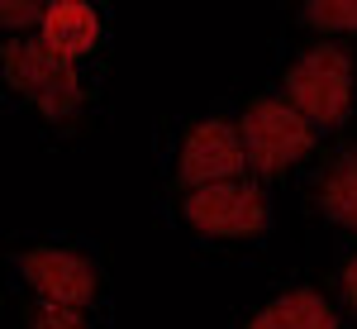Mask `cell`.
I'll return each mask as SVG.
<instances>
[{
	"mask_svg": "<svg viewBox=\"0 0 357 329\" xmlns=\"http://www.w3.org/2000/svg\"><path fill=\"white\" fill-rule=\"evenodd\" d=\"M238 138H243L248 167L262 172V177H272V172L291 167L296 158H305L314 148V124L296 105H286V101H257L243 115Z\"/></svg>",
	"mask_w": 357,
	"mask_h": 329,
	"instance_id": "1",
	"label": "cell"
},
{
	"mask_svg": "<svg viewBox=\"0 0 357 329\" xmlns=\"http://www.w3.org/2000/svg\"><path fill=\"white\" fill-rule=\"evenodd\" d=\"M5 77H10V86H15L20 96H29L33 105L43 110V115H53V119L72 115L77 101H82L77 72H72L48 43H24V38L10 43V48H5Z\"/></svg>",
	"mask_w": 357,
	"mask_h": 329,
	"instance_id": "2",
	"label": "cell"
},
{
	"mask_svg": "<svg viewBox=\"0 0 357 329\" xmlns=\"http://www.w3.org/2000/svg\"><path fill=\"white\" fill-rule=\"evenodd\" d=\"M348 86H353V57L343 48H314L286 77V91L310 124H343Z\"/></svg>",
	"mask_w": 357,
	"mask_h": 329,
	"instance_id": "3",
	"label": "cell"
},
{
	"mask_svg": "<svg viewBox=\"0 0 357 329\" xmlns=\"http://www.w3.org/2000/svg\"><path fill=\"white\" fill-rule=\"evenodd\" d=\"M186 219L205 234H257V229H267V200H262L257 187L215 182V187H195L191 191Z\"/></svg>",
	"mask_w": 357,
	"mask_h": 329,
	"instance_id": "4",
	"label": "cell"
},
{
	"mask_svg": "<svg viewBox=\"0 0 357 329\" xmlns=\"http://www.w3.org/2000/svg\"><path fill=\"white\" fill-rule=\"evenodd\" d=\"M20 268H24L29 286L43 296V301L53 305H91L96 296V286H100V277L96 268L86 263L82 253H67V248H33L20 258Z\"/></svg>",
	"mask_w": 357,
	"mask_h": 329,
	"instance_id": "5",
	"label": "cell"
},
{
	"mask_svg": "<svg viewBox=\"0 0 357 329\" xmlns=\"http://www.w3.org/2000/svg\"><path fill=\"white\" fill-rule=\"evenodd\" d=\"M243 172V138L234 124L210 119V124H195L186 148H181V182L186 187H215L224 177H238Z\"/></svg>",
	"mask_w": 357,
	"mask_h": 329,
	"instance_id": "6",
	"label": "cell"
},
{
	"mask_svg": "<svg viewBox=\"0 0 357 329\" xmlns=\"http://www.w3.org/2000/svg\"><path fill=\"white\" fill-rule=\"evenodd\" d=\"M96 38H100V20H96V10H91V5H82V0L48 5V15H43V43H48L62 62H67V57L91 53V48H96Z\"/></svg>",
	"mask_w": 357,
	"mask_h": 329,
	"instance_id": "7",
	"label": "cell"
},
{
	"mask_svg": "<svg viewBox=\"0 0 357 329\" xmlns=\"http://www.w3.org/2000/svg\"><path fill=\"white\" fill-rule=\"evenodd\" d=\"M248 329H338V325H333L329 301H319L314 291H291V296L267 305Z\"/></svg>",
	"mask_w": 357,
	"mask_h": 329,
	"instance_id": "8",
	"label": "cell"
},
{
	"mask_svg": "<svg viewBox=\"0 0 357 329\" xmlns=\"http://www.w3.org/2000/svg\"><path fill=\"white\" fill-rule=\"evenodd\" d=\"M324 210H329L338 224L357 229V153L333 167L329 187H324Z\"/></svg>",
	"mask_w": 357,
	"mask_h": 329,
	"instance_id": "9",
	"label": "cell"
},
{
	"mask_svg": "<svg viewBox=\"0 0 357 329\" xmlns=\"http://www.w3.org/2000/svg\"><path fill=\"white\" fill-rule=\"evenodd\" d=\"M305 20L314 29H357V0H314L305 5Z\"/></svg>",
	"mask_w": 357,
	"mask_h": 329,
	"instance_id": "10",
	"label": "cell"
},
{
	"mask_svg": "<svg viewBox=\"0 0 357 329\" xmlns=\"http://www.w3.org/2000/svg\"><path fill=\"white\" fill-rule=\"evenodd\" d=\"M29 329H86L82 325V315L72 310V305H38L33 310V320H29Z\"/></svg>",
	"mask_w": 357,
	"mask_h": 329,
	"instance_id": "11",
	"label": "cell"
},
{
	"mask_svg": "<svg viewBox=\"0 0 357 329\" xmlns=\"http://www.w3.org/2000/svg\"><path fill=\"white\" fill-rule=\"evenodd\" d=\"M43 15H48V10H38V5H15V0H10V5L0 10V20H5V24H10V29L29 24V20H43Z\"/></svg>",
	"mask_w": 357,
	"mask_h": 329,
	"instance_id": "12",
	"label": "cell"
},
{
	"mask_svg": "<svg viewBox=\"0 0 357 329\" xmlns=\"http://www.w3.org/2000/svg\"><path fill=\"white\" fill-rule=\"evenodd\" d=\"M343 286H348V301L357 305V258L348 263V272H343Z\"/></svg>",
	"mask_w": 357,
	"mask_h": 329,
	"instance_id": "13",
	"label": "cell"
}]
</instances>
